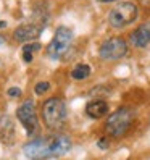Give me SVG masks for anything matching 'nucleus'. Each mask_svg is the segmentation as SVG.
I'll list each match as a JSON object with an SVG mask.
<instances>
[{
    "mask_svg": "<svg viewBox=\"0 0 150 160\" xmlns=\"http://www.w3.org/2000/svg\"><path fill=\"white\" fill-rule=\"evenodd\" d=\"M71 149V139L66 134H52L49 138H36L24 144L23 152L27 158L61 157Z\"/></svg>",
    "mask_w": 150,
    "mask_h": 160,
    "instance_id": "1",
    "label": "nucleus"
},
{
    "mask_svg": "<svg viewBox=\"0 0 150 160\" xmlns=\"http://www.w3.org/2000/svg\"><path fill=\"white\" fill-rule=\"evenodd\" d=\"M41 115L44 125L52 129V131H60L66 125V117H68V110H66V103L63 99L58 97H52L47 99L42 103L41 108Z\"/></svg>",
    "mask_w": 150,
    "mask_h": 160,
    "instance_id": "2",
    "label": "nucleus"
},
{
    "mask_svg": "<svg viewBox=\"0 0 150 160\" xmlns=\"http://www.w3.org/2000/svg\"><path fill=\"white\" fill-rule=\"evenodd\" d=\"M133 121H134V112L128 107H119L116 112H113L108 117L105 123V133L115 139L123 138L129 131Z\"/></svg>",
    "mask_w": 150,
    "mask_h": 160,
    "instance_id": "3",
    "label": "nucleus"
},
{
    "mask_svg": "<svg viewBox=\"0 0 150 160\" xmlns=\"http://www.w3.org/2000/svg\"><path fill=\"white\" fill-rule=\"evenodd\" d=\"M71 42H73V31L70 28H66V26L57 28L52 41L47 45V57L52 60H60L68 52Z\"/></svg>",
    "mask_w": 150,
    "mask_h": 160,
    "instance_id": "4",
    "label": "nucleus"
},
{
    "mask_svg": "<svg viewBox=\"0 0 150 160\" xmlns=\"http://www.w3.org/2000/svg\"><path fill=\"white\" fill-rule=\"evenodd\" d=\"M137 7L133 2H121L115 5L108 13V23L113 28H126L137 18Z\"/></svg>",
    "mask_w": 150,
    "mask_h": 160,
    "instance_id": "5",
    "label": "nucleus"
},
{
    "mask_svg": "<svg viewBox=\"0 0 150 160\" xmlns=\"http://www.w3.org/2000/svg\"><path fill=\"white\" fill-rule=\"evenodd\" d=\"M47 23H49L47 15H44V13L37 15V18H34L32 21L20 24L13 31V39L16 42H31V41L37 39V37L41 36V32H42V29L45 28Z\"/></svg>",
    "mask_w": 150,
    "mask_h": 160,
    "instance_id": "6",
    "label": "nucleus"
},
{
    "mask_svg": "<svg viewBox=\"0 0 150 160\" xmlns=\"http://www.w3.org/2000/svg\"><path fill=\"white\" fill-rule=\"evenodd\" d=\"M16 118L23 125L27 136H34L37 131H39V121H37V115H36L34 100H31V99L24 100L21 105L16 108Z\"/></svg>",
    "mask_w": 150,
    "mask_h": 160,
    "instance_id": "7",
    "label": "nucleus"
},
{
    "mask_svg": "<svg viewBox=\"0 0 150 160\" xmlns=\"http://www.w3.org/2000/svg\"><path fill=\"white\" fill-rule=\"evenodd\" d=\"M99 53H100V58L107 62L121 60L128 53V42L123 37H110L100 45Z\"/></svg>",
    "mask_w": 150,
    "mask_h": 160,
    "instance_id": "8",
    "label": "nucleus"
},
{
    "mask_svg": "<svg viewBox=\"0 0 150 160\" xmlns=\"http://www.w3.org/2000/svg\"><path fill=\"white\" fill-rule=\"evenodd\" d=\"M131 45H134L136 49H144L150 44V21L140 24L136 31L131 32L129 36Z\"/></svg>",
    "mask_w": 150,
    "mask_h": 160,
    "instance_id": "9",
    "label": "nucleus"
},
{
    "mask_svg": "<svg viewBox=\"0 0 150 160\" xmlns=\"http://www.w3.org/2000/svg\"><path fill=\"white\" fill-rule=\"evenodd\" d=\"M108 113V103L105 100H92L86 105V115L92 120H100Z\"/></svg>",
    "mask_w": 150,
    "mask_h": 160,
    "instance_id": "10",
    "label": "nucleus"
},
{
    "mask_svg": "<svg viewBox=\"0 0 150 160\" xmlns=\"http://www.w3.org/2000/svg\"><path fill=\"white\" fill-rule=\"evenodd\" d=\"M13 134H15V128H13V121L8 115H3L0 118V138L5 142H10L13 139Z\"/></svg>",
    "mask_w": 150,
    "mask_h": 160,
    "instance_id": "11",
    "label": "nucleus"
},
{
    "mask_svg": "<svg viewBox=\"0 0 150 160\" xmlns=\"http://www.w3.org/2000/svg\"><path fill=\"white\" fill-rule=\"evenodd\" d=\"M90 73H92V70H90L89 65H86V63H79V65H76V67L73 68V71H71V78H73V79H78V81H82V79L89 78V76H90Z\"/></svg>",
    "mask_w": 150,
    "mask_h": 160,
    "instance_id": "12",
    "label": "nucleus"
},
{
    "mask_svg": "<svg viewBox=\"0 0 150 160\" xmlns=\"http://www.w3.org/2000/svg\"><path fill=\"white\" fill-rule=\"evenodd\" d=\"M41 49V44L39 42H32V44H24L23 45V60L26 63H31L32 57H34V52H37Z\"/></svg>",
    "mask_w": 150,
    "mask_h": 160,
    "instance_id": "13",
    "label": "nucleus"
},
{
    "mask_svg": "<svg viewBox=\"0 0 150 160\" xmlns=\"http://www.w3.org/2000/svg\"><path fill=\"white\" fill-rule=\"evenodd\" d=\"M50 89V82H47V81H41V82H37L36 84V88H34V92L37 94V96H42L44 92H47Z\"/></svg>",
    "mask_w": 150,
    "mask_h": 160,
    "instance_id": "14",
    "label": "nucleus"
},
{
    "mask_svg": "<svg viewBox=\"0 0 150 160\" xmlns=\"http://www.w3.org/2000/svg\"><path fill=\"white\" fill-rule=\"evenodd\" d=\"M7 94H8V96H10L12 99H16V97H21V94H23V92H21L20 88H10Z\"/></svg>",
    "mask_w": 150,
    "mask_h": 160,
    "instance_id": "15",
    "label": "nucleus"
},
{
    "mask_svg": "<svg viewBox=\"0 0 150 160\" xmlns=\"http://www.w3.org/2000/svg\"><path fill=\"white\" fill-rule=\"evenodd\" d=\"M140 2H142V3H144L147 8H150V0H140Z\"/></svg>",
    "mask_w": 150,
    "mask_h": 160,
    "instance_id": "16",
    "label": "nucleus"
},
{
    "mask_svg": "<svg viewBox=\"0 0 150 160\" xmlns=\"http://www.w3.org/2000/svg\"><path fill=\"white\" fill-rule=\"evenodd\" d=\"M3 44H5V37L0 34V45H3Z\"/></svg>",
    "mask_w": 150,
    "mask_h": 160,
    "instance_id": "17",
    "label": "nucleus"
},
{
    "mask_svg": "<svg viewBox=\"0 0 150 160\" xmlns=\"http://www.w3.org/2000/svg\"><path fill=\"white\" fill-rule=\"evenodd\" d=\"M99 2H105L107 3V2H115V0H99Z\"/></svg>",
    "mask_w": 150,
    "mask_h": 160,
    "instance_id": "18",
    "label": "nucleus"
}]
</instances>
